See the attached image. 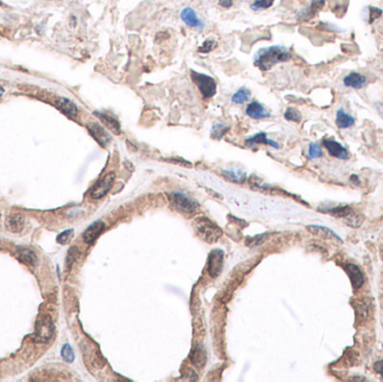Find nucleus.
I'll return each mask as SVG.
<instances>
[{"label": "nucleus", "instance_id": "f257e3e1", "mask_svg": "<svg viewBox=\"0 0 383 382\" xmlns=\"http://www.w3.org/2000/svg\"><path fill=\"white\" fill-rule=\"evenodd\" d=\"M292 59V54L285 46L275 45L263 47L256 53L253 63L261 71H269L278 63H283Z\"/></svg>", "mask_w": 383, "mask_h": 382}, {"label": "nucleus", "instance_id": "f03ea898", "mask_svg": "<svg viewBox=\"0 0 383 382\" xmlns=\"http://www.w3.org/2000/svg\"><path fill=\"white\" fill-rule=\"evenodd\" d=\"M194 229L199 237L207 243H215L222 237V229L206 217H200L194 221Z\"/></svg>", "mask_w": 383, "mask_h": 382}, {"label": "nucleus", "instance_id": "7ed1b4c3", "mask_svg": "<svg viewBox=\"0 0 383 382\" xmlns=\"http://www.w3.org/2000/svg\"><path fill=\"white\" fill-rule=\"evenodd\" d=\"M168 201L173 208L183 214H193L200 206L196 200L177 190L168 194Z\"/></svg>", "mask_w": 383, "mask_h": 382}, {"label": "nucleus", "instance_id": "20e7f679", "mask_svg": "<svg viewBox=\"0 0 383 382\" xmlns=\"http://www.w3.org/2000/svg\"><path fill=\"white\" fill-rule=\"evenodd\" d=\"M190 78L192 80H193V82L196 84L197 88H199L204 99L212 98L216 93V89H218V86H216L215 80L212 77L206 75V74H204V73L190 71Z\"/></svg>", "mask_w": 383, "mask_h": 382}, {"label": "nucleus", "instance_id": "39448f33", "mask_svg": "<svg viewBox=\"0 0 383 382\" xmlns=\"http://www.w3.org/2000/svg\"><path fill=\"white\" fill-rule=\"evenodd\" d=\"M54 334V325L49 316H43L37 320L33 341L44 343L51 340Z\"/></svg>", "mask_w": 383, "mask_h": 382}, {"label": "nucleus", "instance_id": "423d86ee", "mask_svg": "<svg viewBox=\"0 0 383 382\" xmlns=\"http://www.w3.org/2000/svg\"><path fill=\"white\" fill-rule=\"evenodd\" d=\"M114 180H116V174L113 171H110L107 175H104L101 180L94 185L93 188L91 189V193H90L91 199L100 200L102 199V197L106 196L110 192L111 187L113 186Z\"/></svg>", "mask_w": 383, "mask_h": 382}, {"label": "nucleus", "instance_id": "0eeeda50", "mask_svg": "<svg viewBox=\"0 0 383 382\" xmlns=\"http://www.w3.org/2000/svg\"><path fill=\"white\" fill-rule=\"evenodd\" d=\"M223 263H224V252L221 249H214L211 251V254L208 255V261H207V273L212 277V278H216L219 277L223 269Z\"/></svg>", "mask_w": 383, "mask_h": 382}, {"label": "nucleus", "instance_id": "6e6552de", "mask_svg": "<svg viewBox=\"0 0 383 382\" xmlns=\"http://www.w3.org/2000/svg\"><path fill=\"white\" fill-rule=\"evenodd\" d=\"M326 0H312L311 5L308 7L301 9L298 15H297V20L298 22H308L311 21L312 18L316 16L318 12L324 8Z\"/></svg>", "mask_w": 383, "mask_h": 382}, {"label": "nucleus", "instance_id": "1a4fd4ad", "mask_svg": "<svg viewBox=\"0 0 383 382\" xmlns=\"http://www.w3.org/2000/svg\"><path fill=\"white\" fill-rule=\"evenodd\" d=\"M323 145L326 148L329 152L333 157H336L339 159H349L350 158V152L349 150L342 146L337 141L333 140V139H324L323 140Z\"/></svg>", "mask_w": 383, "mask_h": 382}, {"label": "nucleus", "instance_id": "9d476101", "mask_svg": "<svg viewBox=\"0 0 383 382\" xmlns=\"http://www.w3.org/2000/svg\"><path fill=\"white\" fill-rule=\"evenodd\" d=\"M181 20L186 24L188 27H192V28H197V29L202 30L204 26H205V24H204L203 21L200 20L195 10L190 7L184 8L181 11Z\"/></svg>", "mask_w": 383, "mask_h": 382}, {"label": "nucleus", "instance_id": "9b49d317", "mask_svg": "<svg viewBox=\"0 0 383 382\" xmlns=\"http://www.w3.org/2000/svg\"><path fill=\"white\" fill-rule=\"evenodd\" d=\"M88 130L92 137L98 141L99 145L102 147H106L111 141L110 135L107 132L106 129L99 125V123H90V125H88Z\"/></svg>", "mask_w": 383, "mask_h": 382}, {"label": "nucleus", "instance_id": "f8f14e48", "mask_svg": "<svg viewBox=\"0 0 383 382\" xmlns=\"http://www.w3.org/2000/svg\"><path fill=\"white\" fill-rule=\"evenodd\" d=\"M106 229V223L102 221H95L94 223H92L88 229H86L83 233V240L85 243H93L95 240L99 238V236Z\"/></svg>", "mask_w": 383, "mask_h": 382}, {"label": "nucleus", "instance_id": "ddd939ff", "mask_svg": "<svg viewBox=\"0 0 383 382\" xmlns=\"http://www.w3.org/2000/svg\"><path fill=\"white\" fill-rule=\"evenodd\" d=\"M245 113L252 119H264L269 118L271 113L265 109L260 102L252 101L245 108Z\"/></svg>", "mask_w": 383, "mask_h": 382}, {"label": "nucleus", "instance_id": "4468645a", "mask_svg": "<svg viewBox=\"0 0 383 382\" xmlns=\"http://www.w3.org/2000/svg\"><path fill=\"white\" fill-rule=\"evenodd\" d=\"M94 114L104 123V126L109 128L113 133L116 135L121 133V125H120L119 120L117 119L114 116L110 114L108 112H100V111H95Z\"/></svg>", "mask_w": 383, "mask_h": 382}, {"label": "nucleus", "instance_id": "2eb2a0df", "mask_svg": "<svg viewBox=\"0 0 383 382\" xmlns=\"http://www.w3.org/2000/svg\"><path fill=\"white\" fill-rule=\"evenodd\" d=\"M343 83L347 88L352 89H362L367 85V78L362 75L361 73L351 72L343 79Z\"/></svg>", "mask_w": 383, "mask_h": 382}, {"label": "nucleus", "instance_id": "dca6fc26", "mask_svg": "<svg viewBox=\"0 0 383 382\" xmlns=\"http://www.w3.org/2000/svg\"><path fill=\"white\" fill-rule=\"evenodd\" d=\"M245 144L248 147H255L257 145H268V146L276 148V149H279V144H278L275 140L269 139L265 132H259L255 136H252V137L245 140Z\"/></svg>", "mask_w": 383, "mask_h": 382}, {"label": "nucleus", "instance_id": "f3484780", "mask_svg": "<svg viewBox=\"0 0 383 382\" xmlns=\"http://www.w3.org/2000/svg\"><path fill=\"white\" fill-rule=\"evenodd\" d=\"M55 103H56V107L62 111V112L66 114L67 117H70V118H74V117H76L79 114V109L76 107V104L69 100V99L60 98Z\"/></svg>", "mask_w": 383, "mask_h": 382}, {"label": "nucleus", "instance_id": "a211bd4d", "mask_svg": "<svg viewBox=\"0 0 383 382\" xmlns=\"http://www.w3.org/2000/svg\"><path fill=\"white\" fill-rule=\"evenodd\" d=\"M190 362L197 368V369H203L204 366L206 365V360H207V355H206V351L204 350L203 347L199 345L196 347L193 351L190 352Z\"/></svg>", "mask_w": 383, "mask_h": 382}, {"label": "nucleus", "instance_id": "6ab92c4d", "mask_svg": "<svg viewBox=\"0 0 383 382\" xmlns=\"http://www.w3.org/2000/svg\"><path fill=\"white\" fill-rule=\"evenodd\" d=\"M347 271L349 274V277L351 278L352 285H353L354 288H360L363 283H364V276L362 274L361 269L355 266V264H348L347 266Z\"/></svg>", "mask_w": 383, "mask_h": 382}, {"label": "nucleus", "instance_id": "aec40b11", "mask_svg": "<svg viewBox=\"0 0 383 382\" xmlns=\"http://www.w3.org/2000/svg\"><path fill=\"white\" fill-rule=\"evenodd\" d=\"M307 230L311 233L315 234V236H319V237L327 238V239H335L337 240V241L342 242V239L339 238L334 231L329 229V227L320 226V225H308Z\"/></svg>", "mask_w": 383, "mask_h": 382}, {"label": "nucleus", "instance_id": "412c9836", "mask_svg": "<svg viewBox=\"0 0 383 382\" xmlns=\"http://www.w3.org/2000/svg\"><path fill=\"white\" fill-rule=\"evenodd\" d=\"M17 256L23 262L30 264V266H36L37 262H39V258H37L35 252L28 248H25V246L17 248Z\"/></svg>", "mask_w": 383, "mask_h": 382}, {"label": "nucleus", "instance_id": "4be33fe9", "mask_svg": "<svg viewBox=\"0 0 383 382\" xmlns=\"http://www.w3.org/2000/svg\"><path fill=\"white\" fill-rule=\"evenodd\" d=\"M355 123V118L347 113L343 109H338L336 112V125L341 129H347L352 127Z\"/></svg>", "mask_w": 383, "mask_h": 382}, {"label": "nucleus", "instance_id": "5701e85b", "mask_svg": "<svg viewBox=\"0 0 383 382\" xmlns=\"http://www.w3.org/2000/svg\"><path fill=\"white\" fill-rule=\"evenodd\" d=\"M7 227L14 233L21 232L24 227V217L20 213L11 214L7 219Z\"/></svg>", "mask_w": 383, "mask_h": 382}, {"label": "nucleus", "instance_id": "b1692460", "mask_svg": "<svg viewBox=\"0 0 383 382\" xmlns=\"http://www.w3.org/2000/svg\"><path fill=\"white\" fill-rule=\"evenodd\" d=\"M223 175L228 181L233 183H243L246 180V174L243 170L240 169H224Z\"/></svg>", "mask_w": 383, "mask_h": 382}, {"label": "nucleus", "instance_id": "393cba45", "mask_svg": "<svg viewBox=\"0 0 383 382\" xmlns=\"http://www.w3.org/2000/svg\"><path fill=\"white\" fill-rule=\"evenodd\" d=\"M323 212L330 213L334 217H339V218H347V217H353V209L352 207L345 205V206H335L332 207L330 209H323Z\"/></svg>", "mask_w": 383, "mask_h": 382}, {"label": "nucleus", "instance_id": "a878e982", "mask_svg": "<svg viewBox=\"0 0 383 382\" xmlns=\"http://www.w3.org/2000/svg\"><path fill=\"white\" fill-rule=\"evenodd\" d=\"M251 98V92L249 89L244 88V86H242V88H240L236 93H234L232 96V102L233 103H237V104H243L245 103L246 101L249 100V99Z\"/></svg>", "mask_w": 383, "mask_h": 382}, {"label": "nucleus", "instance_id": "bb28decb", "mask_svg": "<svg viewBox=\"0 0 383 382\" xmlns=\"http://www.w3.org/2000/svg\"><path fill=\"white\" fill-rule=\"evenodd\" d=\"M228 128L225 125H222V123H215V125L211 129V137L213 139H221L225 133L228 131Z\"/></svg>", "mask_w": 383, "mask_h": 382}, {"label": "nucleus", "instance_id": "cd10ccee", "mask_svg": "<svg viewBox=\"0 0 383 382\" xmlns=\"http://www.w3.org/2000/svg\"><path fill=\"white\" fill-rule=\"evenodd\" d=\"M274 2L275 0H256V2H253L251 4L250 8L255 11L264 10V9L270 8L271 6L274 5Z\"/></svg>", "mask_w": 383, "mask_h": 382}, {"label": "nucleus", "instance_id": "c85d7f7f", "mask_svg": "<svg viewBox=\"0 0 383 382\" xmlns=\"http://www.w3.org/2000/svg\"><path fill=\"white\" fill-rule=\"evenodd\" d=\"M80 257V250L78 249V246H72V248L67 252L66 256V267L71 268L72 264L75 262Z\"/></svg>", "mask_w": 383, "mask_h": 382}, {"label": "nucleus", "instance_id": "c756f323", "mask_svg": "<svg viewBox=\"0 0 383 382\" xmlns=\"http://www.w3.org/2000/svg\"><path fill=\"white\" fill-rule=\"evenodd\" d=\"M285 119L294 122H299L301 120V114L297 109L295 108H288L285 112Z\"/></svg>", "mask_w": 383, "mask_h": 382}, {"label": "nucleus", "instance_id": "7c9ffc66", "mask_svg": "<svg viewBox=\"0 0 383 382\" xmlns=\"http://www.w3.org/2000/svg\"><path fill=\"white\" fill-rule=\"evenodd\" d=\"M61 354H62V357H63L66 362H73L74 357H75L73 352V349L71 348L70 344H64V347L62 348Z\"/></svg>", "mask_w": 383, "mask_h": 382}, {"label": "nucleus", "instance_id": "2f4dec72", "mask_svg": "<svg viewBox=\"0 0 383 382\" xmlns=\"http://www.w3.org/2000/svg\"><path fill=\"white\" fill-rule=\"evenodd\" d=\"M323 155V151H322V148H320V146L316 143H312L310 145V148H308V156H310V158H319L322 157Z\"/></svg>", "mask_w": 383, "mask_h": 382}, {"label": "nucleus", "instance_id": "473e14b6", "mask_svg": "<svg viewBox=\"0 0 383 382\" xmlns=\"http://www.w3.org/2000/svg\"><path fill=\"white\" fill-rule=\"evenodd\" d=\"M215 47H216V42L213 41V40H207V41L204 42L203 44L200 46L199 52L206 54V53L212 52Z\"/></svg>", "mask_w": 383, "mask_h": 382}, {"label": "nucleus", "instance_id": "72a5a7b5", "mask_svg": "<svg viewBox=\"0 0 383 382\" xmlns=\"http://www.w3.org/2000/svg\"><path fill=\"white\" fill-rule=\"evenodd\" d=\"M382 16V10L378 7H372L370 6L369 7V24H372L374 21L378 20Z\"/></svg>", "mask_w": 383, "mask_h": 382}, {"label": "nucleus", "instance_id": "f704fd0d", "mask_svg": "<svg viewBox=\"0 0 383 382\" xmlns=\"http://www.w3.org/2000/svg\"><path fill=\"white\" fill-rule=\"evenodd\" d=\"M72 237H73V230L71 229V230H66L64 232H62L61 234H59L56 240H58V242L61 244H66L72 239Z\"/></svg>", "mask_w": 383, "mask_h": 382}, {"label": "nucleus", "instance_id": "c9c22d12", "mask_svg": "<svg viewBox=\"0 0 383 382\" xmlns=\"http://www.w3.org/2000/svg\"><path fill=\"white\" fill-rule=\"evenodd\" d=\"M267 238H268V233L260 234V236H257V237L253 238L250 244L251 245H259V244H261L263 241H265V240H267Z\"/></svg>", "mask_w": 383, "mask_h": 382}, {"label": "nucleus", "instance_id": "e433bc0d", "mask_svg": "<svg viewBox=\"0 0 383 382\" xmlns=\"http://www.w3.org/2000/svg\"><path fill=\"white\" fill-rule=\"evenodd\" d=\"M234 4V0H219V5L223 8H231Z\"/></svg>", "mask_w": 383, "mask_h": 382}, {"label": "nucleus", "instance_id": "4c0bfd02", "mask_svg": "<svg viewBox=\"0 0 383 382\" xmlns=\"http://www.w3.org/2000/svg\"><path fill=\"white\" fill-rule=\"evenodd\" d=\"M374 370L383 378V361L376 362L374 365Z\"/></svg>", "mask_w": 383, "mask_h": 382}, {"label": "nucleus", "instance_id": "58836bf2", "mask_svg": "<svg viewBox=\"0 0 383 382\" xmlns=\"http://www.w3.org/2000/svg\"><path fill=\"white\" fill-rule=\"evenodd\" d=\"M165 160H167V162H170V163H176V164H180V165H186V166H190L189 163L185 162V160H182V159H177V158H166Z\"/></svg>", "mask_w": 383, "mask_h": 382}, {"label": "nucleus", "instance_id": "ea45409f", "mask_svg": "<svg viewBox=\"0 0 383 382\" xmlns=\"http://www.w3.org/2000/svg\"><path fill=\"white\" fill-rule=\"evenodd\" d=\"M375 107H376V109H378V112H379V114L382 117V118H383V103H381V102H378V103H376L375 104Z\"/></svg>", "mask_w": 383, "mask_h": 382}, {"label": "nucleus", "instance_id": "a19ab883", "mask_svg": "<svg viewBox=\"0 0 383 382\" xmlns=\"http://www.w3.org/2000/svg\"><path fill=\"white\" fill-rule=\"evenodd\" d=\"M351 181L353 182V183H355V184H360L359 177H357L356 175H352V176H351Z\"/></svg>", "mask_w": 383, "mask_h": 382}, {"label": "nucleus", "instance_id": "79ce46f5", "mask_svg": "<svg viewBox=\"0 0 383 382\" xmlns=\"http://www.w3.org/2000/svg\"><path fill=\"white\" fill-rule=\"evenodd\" d=\"M4 91H5V90H4V88H3V86H2V85H0V97H2V96L4 94Z\"/></svg>", "mask_w": 383, "mask_h": 382}]
</instances>
